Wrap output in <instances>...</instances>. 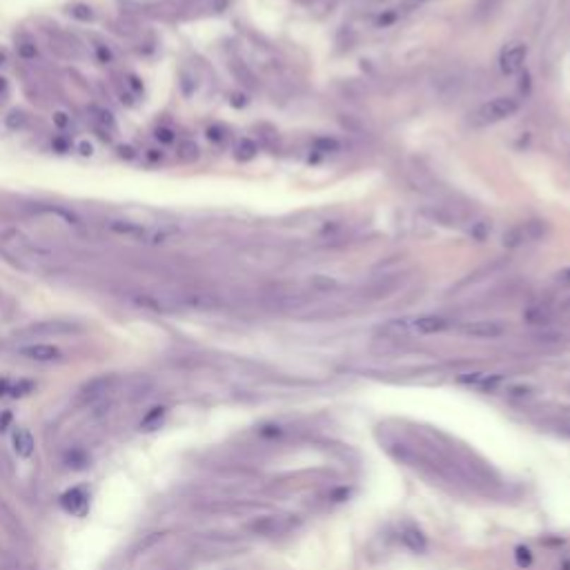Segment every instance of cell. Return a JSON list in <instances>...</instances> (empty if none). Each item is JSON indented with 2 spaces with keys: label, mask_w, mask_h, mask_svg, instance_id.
Here are the masks:
<instances>
[{
  "label": "cell",
  "mask_w": 570,
  "mask_h": 570,
  "mask_svg": "<svg viewBox=\"0 0 570 570\" xmlns=\"http://www.w3.org/2000/svg\"><path fill=\"white\" fill-rule=\"evenodd\" d=\"M259 154V145L252 138H241L237 145H234V158L241 160V163H247Z\"/></svg>",
  "instance_id": "484cf974"
},
{
  "label": "cell",
  "mask_w": 570,
  "mask_h": 570,
  "mask_svg": "<svg viewBox=\"0 0 570 570\" xmlns=\"http://www.w3.org/2000/svg\"><path fill=\"white\" fill-rule=\"evenodd\" d=\"M92 114H94V127L100 129V131H109L116 127V121H114V114L105 107H92Z\"/></svg>",
  "instance_id": "f1b7e54d"
},
{
  "label": "cell",
  "mask_w": 570,
  "mask_h": 570,
  "mask_svg": "<svg viewBox=\"0 0 570 570\" xmlns=\"http://www.w3.org/2000/svg\"><path fill=\"white\" fill-rule=\"evenodd\" d=\"M125 90H127L131 96H138V94L143 92V83H141V78L134 76V74H127V76H125Z\"/></svg>",
  "instance_id": "60d3db41"
},
{
  "label": "cell",
  "mask_w": 570,
  "mask_h": 570,
  "mask_svg": "<svg viewBox=\"0 0 570 570\" xmlns=\"http://www.w3.org/2000/svg\"><path fill=\"white\" fill-rule=\"evenodd\" d=\"M535 394V390L530 386H510L508 388V397L510 399H517V401H526V399H530Z\"/></svg>",
  "instance_id": "74e56055"
},
{
  "label": "cell",
  "mask_w": 570,
  "mask_h": 570,
  "mask_svg": "<svg viewBox=\"0 0 570 570\" xmlns=\"http://www.w3.org/2000/svg\"><path fill=\"white\" fill-rule=\"evenodd\" d=\"M177 158L181 163H196L201 158V148L196 145V141L192 138H185L177 145Z\"/></svg>",
  "instance_id": "d4e9b609"
},
{
  "label": "cell",
  "mask_w": 570,
  "mask_h": 570,
  "mask_svg": "<svg viewBox=\"0 0 570 570\" xmlns=\"http://www.w3.org/2000/svg\"><path fill=\"white\" fill-rule=\"evenodd\" d=\"M227 67H230V71H232V76L237 78L243 87H247V90H256V87H259V78H256V74L250 69V65H247V63L243 61V58H239V56L230 58Z\"/></svg>",
  "instance_id": "ac0fdd59"
},
{
  "label": "cell",
  "mask_w": 570,
  "mask_h": 570,
  "mask_svg": "<svg viewBox=\"0 0 570 570\" xmlns=\"http://www.w3.org/2000/svg\"><path fill=\"white\" fill-rule=\"evenodd\" d=\"M34 390V381H16V384H3L0 386V394H9V397H25Z\"/></svg>",
  "instance_id": "f546056e"
},
{
  "label": "cell",
  "mask_w": 570,
  "mask_h": 570,
  "mask_svg": "<svg viewBox=\"0 0 570 570\" xmlns=\"http://www.w3.org/2000/svg\"><path fill=\"white\" fill-rule=\"evenodd\" d=\"M337 285H339V281L334 279V276H328V274H314L310 279V287L316 290V292H332Z\"/></svg>",
  "instance_id": "1f68e13d"
},
{
  "label": "cell",
  "mask_w": 570,
  "mask_h": 570,
  "mask_svg": "<svg viewBox=\"0 0 570 570\" xmlns=\"http://www.w3.org/2000/svg\"><path fill=\"white\" fill-rule=\"evenodd\" d=\"M0 247L9 256L23 263H58L65 259V252L58 245L36 239L16 225H7L0 230Z\"/></svg>",
  "instance_id": "6da1fadb"
},
{
  "label": "cell",
  "mask_w": 570,
  "mask_h": 570,
  "mask_svg": "<svg viewBox=\"0 0 570 570\" xmlns=\"http://www.w3.org/2000/svg\"><path fill=\"white\" fill-rule=\"evenodd\" d=\"M119 156L121 158H134L136 154H134V150H131V148H125V145H123V148H119Z\"/></svg>",
  "instance_id": "f6af8a7d"
},
{
  "label": "cell",
  "mask_w": 570,
  "mask_h": 570,
  "mask_svg": "<svg viewBox=\"0 0 570 570\" xmlns=\"http://www.w3.org/2000/svg\"><path fill=\"white\" fill-rule=\"evenodd\" d=\"M297 526V519L292 515H266L259 517L250 523V530L254 535L263 537H276V535H285Z\"/></svg>",
  "instance_id": "30bf717a"
},
{
  "label": "cell",
  "mask_w": 570,
  "mask_h": 570,
  "mask_svg": "<svg viewBox=\"0 0 570 570\" xmlns=\"http://www.w3.org/2000/svg\"><path fill=\"white\" fill-rule=\"evenodd\" d=\"M13 47H16L18 58H23L25 63H32V61H36V58L40 56L36 38L32 34H27V32L16 34V38H13Z\"/></svg>",
  "instance_id": "d6986e66"
},
{
  "label": "cell",
  "mask_w": 570,
  "mask_h": 570,
  "mask_svg": "<svg viewBox=\"0 0 570 570\" xmlns=\"http://www.w3.org/2000/svg\"><path fill=\"white\" fill-rule=\"evenodd\" d=\"M154 138L158 143H163V145H170V143L177 141V129L170 127V125H160V127L154 129Z\"/></svg>",
  "instance_id": "d590c367"
},
{
  "label": "cell",
  "mask_w": 570,
  "mask_h": 570,
  "mask_svg": "<svg viewBox=\"0 0 570 570\" xmlns=\"http://www.w3.org/2000/svg\"><path fill=\"white\" fill-rule=\"evenodd\" d=\"M11 446H13V452H16L18 457L27 459V457H32V452H34V437L32 432H29L27 428H16L11 434Z\"/></svg>",
  "instance_id": "44dd1931"
},
{
  "label": "cell",
  "mask_w": 570,
  "mask_h": 570,
  "mask_svg": "<svg viewBox=\"0 0 570 570\" xmlns=\"http://www.w3.org/2000/svg\"><path fill=\"white\" fill-rule=\"evenodd\" d=\"M408 326L410 332L417 334H441L452 326V321L444 314H421L417 319H408Z\"/></svg>",
  "instance_id": "9a60e30c"
},
{
  "label": "cell",
  "mask_w": 570,
  "mask_h": 570,
  "mask_svg": "<svg viewBox=\"0 0 570 570\" xmlns=\"http://www.w3.org/2000/svg\"><path fill=\"white\" fill-rule=\"evenodd\" d=\"M519 109H521V98L519 96L501 94V96H494V98L486 100L484 105H479L470 116V123L475 127H490V125L508 121L510 116H515Z\"/></svg>",
  "instance_id": "5b68a950"
},
{
  "label": "cell",
  "mask_w": 570,
  "mask_h": 570,
  "mask_svg": "<svg viewBox=\"0 0 570 570\" xmlns=\"http://www.w3.org/2000/svg\"><path fill=\"white\" fill-rule=\"evenodd\" d=\"M9 92V81L5 76H0V96H5Z\"/></svg>",
  "instance_id": "bcb514c9"
},
{
  "label": "cell",
  "mask_w": 570,
  "mask_h": 570,
  "mask_svg": "<svg viewBox=\"0 0 570 570\" xmlns=\"http://www.w3.org/2000/svg\"><path fill=\"white\" fill-rule=\"evenodd\" d=\"M459 381L465 384V386H473V388L490 390V388H494L497 381H499V376H497V374H488V372H473V374L461 376Z\"/></svg>",
  "instance_id": "603a6c76"
},
{
  "label": "cell",
  "mask_w": 570,
  "mask_h": 570,
  "mask_svg": "<svg viewBox=\"0 0 570 570\" xmlns=\"http://www.w3.org/2000/svg\"><path fill=\"white\" fill-rule=\"evenodd\" d=\"M490 230H492V225H490V221H486V218H475V221L468 225V234H470V237L475 239V241H486V237L490 234Z\"/></svg>",
  "instance_id": "4dcf8cb0"
},
{
  "label": "cell",
  "mask_w": 570,
  "mask_h": 570,
  "mask_svg": "<svg viewBox=\"0 0 570 570\" xmlns=\"http://www.w3.org/2000/svg\"><path fill=\"white\" fill-rule=\"evenodd\" d=\"M259 434L266 437V439H279V437L283 434V428L276 426V423H268V426H261L259 428Z\"/></svg>",
  "instance_id": "ab89813d"
},
{
  "label": "cell",
  "mask_w": 570,
  "mask_h": 570,
  "mask_svg": "<svg viewBox=\"0 0 570 570\" xmlns=\"http://www.w3.org/2000/svg\"><path fill=\"white\" fill-rule=\"evenodd\" d=\"M163 417H165V408H152V412H148V417L143 419L141 428H145V430H154Z\"/></svg>",
  "instance_id": "e575fe53"
},
{
  "label": "cell",
  "mask_w": 570,
  "mask_h": 570,
  "mask_svg": "<svg viewBox=\"0 0 570 570\" xmlns=\"http://www.w3.org/2000/svg\"><path fill=\"white\" fill-rule=\"evenodd\" d=\"M179 87H181L183 96H192L198 90V76H196V71H192L189 67H183L179 71Z\"/></svg>",
  "instance_id": "4316f807"
},
{
  "label": "cell",
  "mask_w": 570,
  "mask_h": 570,
  "mask_svg": "<svg viewBox=\"0 0 570 570\" xmlns=\"http://www.w3.org/2000/svg\"><path fill=\"white\" fill-rule=\"evenodd\" d=\"M112 388H114V376H98L81 390V401L83 403H96L100 399H105Z\"/></svg>",
  "instance_id": "e0dca14e"
},
{
  "label": "cell",
  "mask_w": 570,
  "mask_h": 570,
  "mask_svg": "<svg viewBox=\"0 0 570 570\" xmlns=\"http://www.w3.org/2000/svg\"><path fill=\"white\" fill-rule=\"evenodd\" d=\"M92 49H94V56H96V61L100 65H112L114 63V52L105 45V42L96 40L94 45H92Z\"/></svg>",
  "instance_id": "d6a6232c"
},
{
  "label": "cell",
  "mask_w": 570,
  "mask_h": 570,
  "mask_svg": "<svg viewBox=\"0 0 570 570\" xmlns=\"http://www.w3.org/2000/svg\"><path fill=\"white\" fill-rule=\"evenodd\" d=\"M52 121H54V125H56V127L65 129V127H67V125L71 123V116H69L67 112H54Z\"/></svg>",
  "instance_id": "b9f144b4"
},
{
  "label": "cell",
  "mask_w": 570,
  "mask_h": 570,
  "mask_svg": "<svg viewBox=\"0 0 570 570\" xmlns=\"http://www.w3.org/2000/svg\"><path fill=\"white\" fill-rule=\"evenodd\" d=\"M83 332V326L71 319H42L36 323H29L16 332L18 339H49V337H67V334Z\"/></svg>",
  "instance_id": "52a82bcc"
},
{
  "label": "cell",
  "mask_w": 570,
  "mask_h": 570,
  "mask_svg": "<svg viewBox=\"0 0 570 570\" xmlns=\"http://www.w3.org/2000/svg\"><path fill=\"white\" fill-rule=\"evenodd\" d=\"M506 3V0H479L477 3V16L479 18H488L492 16V13L499 9L501 5Z\"/></svg>",
  "instance_id": "836d02e7"
},
{
  "label": "cell",
  "mask_w": 570,
  "mask_h": 570,
  "mask_svg": "<svg viewBox=\"0 0 570 570\" xmlns=\"http://www.w3.org/2000/svg\"><path fill=\"white\" fill-rule=\"evenodd\" d=\"M47 38H49V49L61 56V58H69V61H76V58L83 56V45L81 40L65 32V29H54V32H47Z\"/></svg>",
  "instance_id": "8fae6325"
},
{
  "label": "cell",
  "mask_w": 570,
  "mask_h": 570,
  "mask_svg": "<svg viewBox=\"0 0 570 570\" xmlns=\"http://www.w3.org/2000/svg\"><path fill=\"white\" fill-rule=\"evenodd\" d=\"M515 562H517V566H521V568H528V566L533 564V552H530V548L519 546V548L515 550Z\"/></svg>",
  "instance_id": "f35d334b"
},
{
  "label": "cell",
  "mask_w": 570,
  "mask_h": 570,
  "mask_svg": "<svg viewBox=\"0 0 570 570\" xmlns=\"http://www.w3.org/2000/svg\"><path fill=\"white\" fill-rule=\"evenodd\" d=\"M5 63H7V54L0 49V65H5Z\"/></svg>",
  "instance_id": "c3c4849f"
},
{
  "label": "cell",
  "mask_w": 570,
  "mask_h": 570,
  "mask_svg": "<svg viewBox=\"0 0 570 570\" xmlns=\"http://www.w3.org/2000/svg\"><path fill=\"white\" fill-rule=\"evenodd\" d=\"M29 123H32V116H29V114H27L25 109H20V107L7 112V116H5V127H7L9 131H25V129L29 127Z\"/></svg>",
  "instance_id": "cb8c5ba5"
},
{
  "label": "cell",
  "mask_w": 570,
  "mask_h": 570,
  "mask_svg": "<svg viewBox=\"0 0 570 570\" xmlns=\"http://www.w3.org/2000/svg\"><path fill=\"white\" fill-rule=\"evenodd\" d=\"M18 357L27 359V361H34V363H61L65 359L63 350L54 345V343H25L20 345L18 350Z\"/></svg>",
  "instance_id": "7c38bea8"
},
{
  "label": "cell",
  "mask_w": 570,
  "mask_h": 570,
  "mask_svg": "<svg viewBox=\"0 0 570 570\" xmlns=\"http://www.w3.org/2000/svg\"><path fill=\"white\" fill-rule=\"evenodd\" d=\"M421 216H426L430 223L434 225H444V227H457V230H468L475 221V214L470 208L461 206V203L452 201V198H444L439 196L434 203L426 206L421 210Z\"/></svg>",
  "instance_id": "277c9868"
},
{
  "label": "cell",
  "mask_w": 570,
  "mask_h": 570,
  "mask_svg": "<svg viewBox=\"0 0 570 570\" xmlns=\"http://www.w3.org/2000/svg\"><path fill=\"white\" fill-rule=\"evenodd\" d=\"M554 281H559V283H564V285H570V266L562 268L557 274H554Z\"/></svg>",
  "instance_id": "7bdbcfd3"
},
{
  "label": "cell",
  "mask_w": 570,
  "mask_h": 570,
  "mask_svg": "<svg viewBox=\"0 0 570 570\" xmlns=\"http://www.w3.org/2000/svg\"><path fill=\"white\" fill-rule=\"evenodd\" d=\"M461 334L470 339H499L506 334V326L499 321L481 319V321H470V323L461 326Z\"/></svg>",
  "instance_id": "5bb4252c"
},
{
  "label": "cell",
  "mask_w": 570,
  "mask_h": 570,
  "mask_svg": "<svg viewBox=\"0 0 570 570\" xmlns=\"http://www.w3.org/2000/svg\"><path fill=\"white\" fill-rule=\"evenodd\" d=\"M548 223L542 218H528V221H519L504 234V247L508 250H521V247H530L548 237Z\"/></svg>",
  "instance_id": "8992f818"
},
{
  "label": "cell",
  "mask_w": 570,
  "mask_h": 570,
  "mask_svg": "<svg viewBox=\"0 0 570 570\" xmlns=\"http://www.w3.org/2000/svg\"><path fill=\"white\" fill-rule=\"evenodd\" d=\"M528 58V45L523 40H510L499 52V71L504 76H517Z\"/></svg>",
  "instance_id": "9c48e42d"
},
{
  "label": "cell",
  "mask_w": 570,
  "mask_h": 570,
  "mask_svg": "<svg viewBox=\"0 0 570 570\" xmlns=\"http://www.w3.org/2000/svg\"><path fill=\"white\" fill-rule=\"evenodd\" d=\"M148 152H150L148 156H150L152 160H158V158H163V152H158V150H148Z\"/></svg>",
  "instance_id": "7dc6e473"
},
{
  "label": "cell",
  "mask_w": 570,
  "mask_h": 570,
  "mask_svg": "<svg viewBox=\"0 0 570 570\" xmlns=\"http://www.w3.org/2000/svg\"><path fill=\"white\" fill-rule=\"evenodd\" d=\"M61 506L65 513L83 517L87 513V508H90V497H87L83 488H71L61 497Z\"/></svg>",
  "instance_id": "2e32d148"
},
{
  "label": "cell",
  "mask_w": 570,
  "mask_h": 570,
  "mask_svg": "<svg viewBox=\"0 0 570 570\" xmlns=\"http://www.w3.org/2000/svg\"><path fill=\"white\" fill-rule=\"evenodd\" d=\"M408 283V274L401 272V270H394V272H386V274H379L374 279H370L368 283L363 285L361 295L365 299H386L390 295H394L397 290H401L403 285Z\"/></svg>",
  "instance_id": "ba28073f"
},
{
  "label": "cell",
  "mask_w": 570,
  "mask_h": 570,
  "mask_svg": "<svg viewBox=\"0 0 570 570\" xmlns=\"http://www.w3.org/2000/svg\"><path fill=\"white\" fill-rule=\"evenodd\" d=\"M23 214L29 221H36L49 230L69 234V237H85L87 234V225L81 214L63 206H54V203H25Z\"/></svg>",
  "instance_id": "3957f363"
},
{
  "label": "cell",
  "mask_w": 570,
  "mask_h": 570,
  "mask_svg": "<svg viewBox=\"0 0 570 570\" xmlns=\"http://www.w3.org/2000/svg\"><path fill=\"white\" fill-rule=\"evenodd\" d=\"M405 177L415 189H419V192L432 194V196L439 198V183H437V179L432 177L428 167H423L421 163H410L405 170Z\"/></svg>",
  "instance_id": "4fadbf2b"
},
{
  "label": "cell",
  "mask_w": 570,
  "mask_h": 570,
  "mask_svg": "<svg viewBox=\"0 0 570 570\" xmlns=\"http://www.w3.org/2000/svg\"><path fill=\"white\" fill-rule=\"evenodd\" d=\"M76 150H78L81 156H92V154H94V148H92V143H90V141H81Z\"/></svg>",
  "instance_id": "ee69618b"
},
{
  "label": "cell",
  "mask_w": 570,
  "mask_h": 570,
  "mask_svg": "<svg viewBox=\"0 0 570 570\" xmlns=\"http://www.w3.org/2000/svg\"><path fill=\"white\" fill-rule=\"evenodd\" d=\"M105 230L114 234V237L143 243V245H165L181 237V230L172 225H150V223L134 221V218H125V216H109L105 221Z\"/></svg>",
  "instance_id": "7a4b0ae2"
},
{
  "label": "cell",
  "mask_w": 570,
  "mask_h": 570,
  "mask_svg": "<svg viewBox=\"0 0 570 570\" xmlns=\"http://www.w3.org/2000/svg\"><path fill=\"white\" fill-rule=\"evenodd\" d=\"M401 539H403V544L410 550H415V552H423V550H426V546H428L426 535H423L412 523H408L405 528L401 530Z\"/></svg>",
  "instance_id": "7402d4cb"
},
{
  "label": "cell",
  "mask_w": 570,
  "mask_h": 570,
  "mask_svg": "<svg viewBox=\"0 0 570 570\" xmlns=\"http://www.w3.org/2000/svg\"><path fill=\"white\" fill-rule=\"evenodd\" d=\"M67 13L78 23H94V18H96V11L92 9V5H87V3L67 5Z\"/></svg>",
  "instance_id": "83f0119b"
},
{
  "label": "cell",
  "mask_w": 570,
  "mask_h": 570,
  "mask_svg": "<svg viewBox=\"0 0 570 570\" xmlns=\"http://www.w3.org/2000/svg\"><path fill=\"white\" fill-rule=\"evenodd\" d=\"M523 319H526V323H530L535 328H548L552 321H554V310L550 308V305H533V308H528L523 312Z\"/></svg>",
  "instance_id": "ffe728a7"
},
{
  "label": "cell",
  "mask_w": 570,
  "mask_h": 570,
  "mask_svg": "<svg viewBox=\"0 0 570 570\" xmlns=\"http://www.w3.org/2000/svg\"><path fill=\"white\" fill-rule=\"evenodd\" d=\"M206 136L212 141V143H216V145H221V143H225L227 141V127H223V125H210L208 127V131H206Z\"/></svg>",
  "instance_id": "8d00e7d4"
}]
</instances>
